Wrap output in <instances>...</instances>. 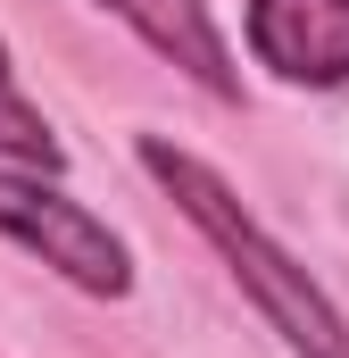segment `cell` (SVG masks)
Returning <instances> with one entry per match:
<instances>
[{"instance_id":"cell-4","label":"cell","mask_w":349,"mask_h":358,"mask_svg":"<svg viewBox=\"0 0 349 358\" xmlns=\"http://www.w3.org/2000/svg\"><path fill=\"white\" fill-rule=\"evenodd\" d=\"M91 8H108L133 42H150L167 67H183L208 100H242L233 42H225V25H216V8H208V0H91Z\"/></svg>"},{"instance_id":"cell-3","label":"cell","mask_w":349,"mask_h":358,"mask_svg":"<svg viewBox=\"0 0 349 358\" xmlns=\"http://www.w3.org/2000/svg\"><path fill=\"white\" fill-rule=\"evenodd\" d=\"M242 34L274 84H299V92L349 84V0H250Z\"/></svg>"},{"instance_id":"cell-1","label":"cell","mask_w":349,"mask_h":358,"mask_svg":"<svg viewBox=\"0 0 349 358\" xmlns=\"http://www.w3.org/2000/svg\"><path fill=\"white\" fill-rule=\"evenodd\" d=\"M133 159H142V176L191 217V234L225 259V275L242 283V300L283 334V350H291V358H349V317L333 308V292H325V283L299 267L250 208H242V192L216 176L208 159H191V150L167 142V134H142Z\"/></svg>"},{"instance_id":"cell-5","label":"cell","mask_w":349,"mask_h":358,"mask_svg":"<svg viewBox=\"0 0 349 358\" xmlns=\"http://www.w3.org/2000/svg\"><path fill=\"white\" fill-rule=\"evenodd\" d=\"M0 159H8V167H34V176H59V167H67V142L50 134L42 100L17 84V59H8V42H0Z\"/></svg>"},{"instance_id":"cell-2","label":"cell","mask_w":349,"mask_h":358,"mask_svg":"<svg viewBox=\"0 0 349 358\" xmlns=\"http://www.w3.org/2000/svg\"><path fill=\"white\" fill-rule=\"evenodd\" d=\"M0 234L17 250H34L50 275H67L91 300H125L133 292V250L108 217H91L84 200L59 176H34V167H8L0 159Z\"/></svg>"}]
</instances>
